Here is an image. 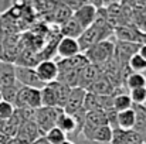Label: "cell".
Wrapping results in <instances>:
<instances>
[{"instance_id": "4", "label": "cell", "mask_w": 146, "mask_h": 144, "mask_svg": "<svg viewBox=\"0 0 146 144\" xmlns=\"http://www.w3.org/2000/svg\"><path fill=\"white\" fill-rule=\"evenodd\" d=\"M62 112L64 110L60 107H40L36 110V123L43 136L57 126V120Z\"/></svg>"}, {"instance_id": "17", "label": "cell", "mask_w": 146, "mask_h": 144, "mask_svg": "<svg viewBox=\"0 0 146 144\" xmlns=\"http://www.w3.org/2000/svg\"><path fill=\"white\" fill-rule=\"evenodd\" d=\"M60 33H61L62 37H68V38H75V40H78V38L82 36L84 28L81 27V24H80L74 17H71L67 23H64V24L60 27Z\"/></svg>"}, {"instance_id": "34", "label": "cell", "mask_w": 146, "mask_h": 144, "mask_svg": "<svg viewBox=\"0 0 146 144\" xmlns=\"http://www.w3.org/2000/svg\"><path fill=\"white\" fill-rule=\"evenodd\" d=\"M84 144H99V143H94V141H88V140H85V143Z\"/></svg>"}, {"instance_id": "33", "label": "cell", "mask_w": 146, "mask_h": 144, "mask_svg": "<svg viewBox=\"0 0 146 144\" xmlns=\"http://www.w3.org/2000/svg\"><path fill=\"white\" fill-rule=\"evenodd\" d=\"M62 144H75L74 141H71V140H67V141H64Z\"/></svg>"}, {"instance_id": "12", "label": "cell", "mask_w": 146, "mask_h": 144, "mask_svg": "<svg viewBox=\"0 0 146 144\" xmlns=\"http://www.w3.org/2000/svg\"><path fill=\"white\" fill-rule=\"evenodd\" d=\"M115 88H118V86H115L112 84V81L106 75L102 74L97 81L87 89V92H91V93H95V95H99V96H109V95H113Z\"/></svg>"}, {"instance_id": "11", "label": "cell", "mask_w": 146, "mask_h": 144, "mask_svg": "<svg viewBox=\"0 0 146 144\" xmlns=\"http://www.w3.org/2000/svg\"><path fill=\"white\" fill-rule=\"evenodd\" d=\"M90 64V61L87 59L85 54H78L72 58H67V59H60L58 61V69L60 72H68V71H81L82 68H85Z\"/></svg>"}, {"instance_id": "25", "label": "cell", "mask_w": 146, "mask_h": 144, "mask_svg": "<svg viewBox=\"0 0 146 144\" xmlns=\"http://www.w3.org/2000/svg\"><path fill=\"white\" fill-rule=\"evenodd\" d=\"M46 139L48 140L50 144H62L64 141H67V134L55 126L46 134Z\"/></svg>"}, {"instance_id": "24", "label": "cell", "mask_w": 146, "mask_h": 144, "mask_svg": "<svg viewBox=\"0 0 146 144\" xmlns=\"http://www.w3.org/2000/svg\"><path fill=\"white\" fill-rule=\"evenodd\" d=\"M128 66L131 68L132 72H136V74H145L146 72V61L139 54H135V55L129 59Z\"/></svg>"}, {"instance_id": "7", "label": "cell", "mask_w": 146, "mask_h": 144, "mask_svg": "<svg viewBox=\"0 0 146 144\" xmlns=\"http://www.w3.org/2000/svg\"><path fill=\"white\" fill-rule=\"evenodd\" d=\"M84 30H87L88 27H91L95 21H97L98 17V9L91 3V1H85L77 11H74V16H72Z\"/></svg>"}, {"instance_id": "3", "label": "cell", "mask_w": 146, "mask_h": 144, "mask_svg": "<svg viewBox=\"0 0 146 144\" xmlns=\"http://www.w3.org/2000/svg\"><path fill=\"white\" fill-rule=\"evenodd\" d=\"M14 107L16 109H33V110L43 107L41 89L21 86L17 93V97H16Z\"/></svg>"}, {"instance_id": "20", "label": "cell", "mask_w": 146, "mask_h": 144, "mask_svg": "<svg viewBox=\"0 0 146 144\" xmlns=\"http://www.w3.org/2000/svg\"><path fill=\"white\" fill-rule=\"evenodd\" d=\"M50 14H52L54 21L58 23L60 26H62L64 23H67L74 16V13L67 7V4L64 1H55V7H54V10Z\"/></svg>"}, {"instance_id": "14", "label": "cell", "mask_w": 146, "mask_h": 144, "mask_svg": "<svg viewBox=\"0 0 146 144\" xmlns=\"http://www.w3.org/2000/svg\"><path fill=\"white\" fill-rule=\"evenodd\" d=\"M41 136H43V133L40 132V129H38L36 122H23L20 124V129H19V133H17V137L23 139L29 144L36 141Z\"/></svg>"}, {"instance_id": "10", "label": "cell", "mask_w": 146, "mask_h": 144, "mask_svg": "<svg viewBox=\"0 0 146 144\" xmlns=\"http://www.w3.org/2000/svg\"><path fill=\"white\" fill-rule=\"evenodd\" d=\"M82 136L88 141H94V143L99 144H111L112 136H113V129L109 124H106V126H101L91 132H84Z\"/></svg>"}, {"instance_id": "1", "label": "cell", "mask_w": 146, "mask_h": 144, "mask_svg": "<svg viewBox=\"0 0 146 144\" xmlns=\"http://www.w3.org/2000/svg\"><path fill=\"white\" fill-rule=\"evenodd\" d=\"M113 31H115V27L108 23V17L102 18V16L98 11L97 21L91 27L84 30L82 36L78 38V43H80V47H81V52L84 54L85 51H88L91 47L97 45V44L105 41V40H109V37L113 34Z\"/></svg>"}, {"instance_id": "31", "label": "cell", "mask_w": 146, "mask_h": 144, "mask_svg": "<svg viewBox=\"0 0 146 144\" xmlns=\"http://www.w3.org/2000/svg\"><path fill=\"white\" fill-rule=\"evenodd\" d=\"M4 61V47H3V43L0 41V62Z\"/></svg>"}, {"instance_id": "5", "label": "cell", "mask_w": 146, "mask_h": 144, "mask_svg": "<svg viewBox=\"0 0 146 144\" xmlns=\"http://www.w3.org/2000/svg\"><path fill=\"white\" fill-rule=\"evenodd\" d=\"M16 81L19 85L26 88H34V89H43L46 85L38 78L36 68L31 66H20L16 65Z\"/></svg>"}, {"instance_id": "15", "label": "cell", "mask_w": 146, "mask_h": 144, "mask_svg": "<svg viewBox=\"0 0 146 144\" xmlns=\"http://www.w3.org/2000/svg\"><path fill=\"white\" fill-rule=\"evenodd\" d=\"M104 72H101V66L97 65H92V64H88L85 68H82L81 71V79H80V88L82 89H88L98 78L102 75Z\"/></svg>"}, {"instance_id": "27", "label": "cell", "mask_w": 146, "mask_h": 144, "mask_svg": "<svg viewBox=\"0 0 146 144\" xmlns=\"http://www.w3.org/2000/svg\"><path fill=\"white\" fill-rule=\"evenodd\" d=\"M129 96H131L133 105H136V106H146V88L131 91Z\"/></svg>"}, {"instance_id": "6", "label": "cell", "mask_w": 146, "mask_h": 144, "mask_svg": "<svg viewBox=\"0 0 146 144\" xmlns=\"http://www.w3.org/2000/svg\"><path fill=\"white\" fill-rule=\"evenodd\" d=\"M34 68H36V72H37L38 78L41 79V82L44 85L57 82L58 75H60L57 61H54V59H41Z\"/></svg>"}, {"instance_id": "16", "label": "cell", "mask_w": 146, "mask_h": 144, "mask_svg": "<svg viewBox=\"0 0 146 144\" xmlns=\"http://www.w3.org/2000/svg\"><path fill=\"white\" fill-rule=\"evenodd\" d=\"M113 34L116 36L118 41H123V43H136V44H141L142 38H141V34L129 27V26H118L115 27V31Z\"/></svg>"}, {"instance_id": "26", "label": "cell", "mask_w": 146, "mask_h": 144, "mask_svg": "<svg viewBox=\"0 0 146 144\" xmlns=\"http://www.w3.org/2000/svg\"><path fill=\"white\" fill-rule=\"evenodd\" d=\"M16 114V107L13 103H9L6 100H3L0 103V120L1 122H7L10 120L13 116Z\"/></svg>"}, {"instance_id": "29", "label": "cell", "mask_w": 146, "mask_h": 144, "mask_svg": "<svg viewBox=\"0 0 146 144\" xmlns=\"http://www.w3.org/2000/svg\"><path fill=\"white\" fill-rule=\"evenodd\" d=\"M138 54L143 58L146 61V43H143V44H141V47H139V51H138Z\"/></svg>"}, {"instance_id": "35", "label": "cell", "mask_w": 146, "mask_h": 144, "mask_svg": "<svg viewBox=\"0 0 146 144\" xmlns=\"http://www.w3.org/2000/svg\"><path fill=\"white\" fill-rule=\"evenodd\" d=\"M3 102V95H1V91H0V103Z\"/></svg>"}, {"instance_id": "13", "label": "cell", "mask_w": 146, "mask_h": 144, "mask_svg": "<svg viewBox=\"0 0 146 144\" xmlns=\"http://www.w3.org/2000/svg\"><path fill=\"white\" fill-rule=\"evenodd\" d=\"M16 65L7 61L0 62V91L16 85Z\"/></svg>"}, {"instance_id": "8", "label": "cell", "mask_w": 146, "mask_h": 144, "mask_svg": "<svg viewBox=\"0 0 146 144\" xmlns=\"http://www.w3.org/2000/svg\"><path fill=\"white\" fill-rule=\"evenodd\" d=\"M55 54L61 58V59H67V58H72L81 52V47L78 40L75 38H68V37H61L58 40V44L55 48Z\"/></svg>"}, {"instance_id": "28", "label": "cell", "mask_w": 146, "mask_h": 144, "mask_svg": "<svg viewBox=\"0 0 146 144\" xmlns=\"http://www.w3.org/2000/svg\"><path fill=\"white\" fill-rule=\"evenodd\" d=\"M6 144H29V143H27V141H24L23 139H20V137H17V136H16V137L10 139Z\"/></svg>"}, {"instance_id": "18", "label": "cell", "mask_w": 146, "mask_h": 144, "mask_svg": "<svg viewBox=\"0 0 146 144\" xmlns=\"http://www.w3.org/2000/svg\"><path fill=\"white\" fill-rule=\"evenodd\" d=\"M57 85L58 82L47 84L41 89L43 107H58V96H57Z\"/></svg>"}, {"instance_id": "19", "label": "cell", "mask_w": 146, "mask_h": 144, "mask_svg": "<svg viewBox=\"0 0 146 144\" xmlns=\"http://www.w3.org/2000/svg\"><path fill=\"white\" fill-rule=\"evenodd\" d=\"M57 127L61 129L65 134H74V136H77L78 126H77V120H75V117L72 114H68V113L62 112L60 114L58 120H57Z\"/></svg>"}, {"instance_id": "2", "label": "cell", "mask_w": 146, "mask_h": 144, "mask_svg": "<svg viewBox=\"0 0 146 144\" xmlns=\"http://www.w3.org/2000/svg\"><path fill=\"white\" fill-rule=\"evenodd\" d=\"M115 43L111 40H105L97 45L91 47L88 51H85V57L90 61V64L97 66H105L111 61L115 59Z\"/></svg>"}, {"instance_id": "21", "label": "cell", "mask_w": 146, "mask_h": 144, "mask_svg": "<svg viewBox=\"0 0 146 144\" xmlns=\"http://www.w3.org/2000/svg\"><path fill=\"white\" fill-rule=\"evenodd\" d=\"M135 124H136V113L133 107L118 113V129L128 132V130H133Z\"/></svg>"}, {"instance_id": "36", "label": "cell", "mask_w": 146, "mask_h": 144, "mask_svg": "<svg viewBox=\"0 0 146 144\" xmlns=\"http://www.w3.org/2000/svg\"><path fill=\"white\" fill-rule=\"evenodd\" d=\"M143 139H145V143H146V130H145V134H143Z\"/></svg>"}, {"instance_id": "23", "label": "cell", "mask_w": 146, "mask_h": 144, "mask_svg": "<svg viewBox=\"0 0 146 144\" xmlns=\"http://www.w3.org/2000/svg\"><path fill=\"white\" fill-rule=\"evenodd\" d=\"M125 86H126V89H128L129 92H131V91H135V89L146 88L145 74H136V72H132L129 76H126V79H125Z\"/></svg>"}, {"instance_id": "30", "label": "cell", "mask_w": 146, "mask_h": 144, "mask_svg": "<svg viewBox=\"0 0 146 144\" xmlns=\"http://www.w3.org/2000/svg\"><path fill=\"white\" fill-rule=\"evenodd\" d=\"M31 144H50V143H48V140L46 139V136H41L40 139H37L36 141H33Z\"/></svg>"}, {"instance_id": "22", "label": "cell", "mask_w": 146, "mask_h": 144, "mask_svg": "<svg viewBox=\"0 0 146 144\" xmlns=\"http://www.w3.org/2000/svg\"><path fill=\"white\" fill-rule=\"evenodd\" d=\"M113 96V110L115 112H125L133 107L132 99L129 96V92H122V93H116Z\"/></svg>"}, {"instance_id": "32", "label": "cell", "mask_w": 146, "mask_h": 144, "mask_svg": "<svg viewBox=\"0 0 146 144\" xmlns=\"http://www.w3.org/2000/svg\"><path fill=\"white\" fill-rule=\"evenodd\" d=\"M1 36H3V24H1V18H0V41H1Z\"/></svg>"}, {"instance_id": "9", "label": "cell", "mask_w": 146, "mask_h": 144, "mask_svg": "<svg viewBox=\"0 0 146 144\" xmlns=\"http://www.w3.org/2000/svg\"><path fill=\"white\" fill-rule=\"evenodd\" d=\"M87 91L82 88H74L71 89V93L68 97V102L64 107V112L68 114H75L77 112L84 109V103H85V97H87Z\"/></svg>"}]
</instances>
